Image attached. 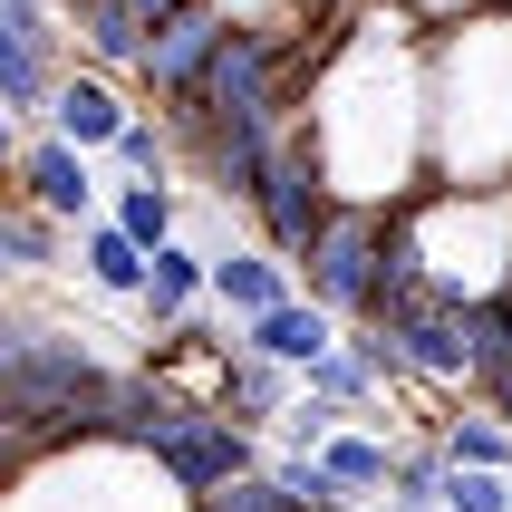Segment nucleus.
<instances>
[{"label":"nucleus","instance_id":"obj_25","mask_svg":"<svg viewBox=\"0 0 512 512\" xmlns=\"http://www.w3.org/2000/svg\"><path fill=\"white\" fill-rule=\"evenodd\" d=\"M445 512H512V474H493V464H445Z\"/></svg>","mask_w":512,"mask_h":512},{"label":"nucleus","instance_id":"obj_12","mask_svg":"<svg viewBox=\"0 0 512 512\" xmlns=\"http://www.w3.org/2000/svg\"><path fill=\"white\" fill-rule=\"evenodd\" d=\"M319 464H329V484H339L348 503H377V512H387V484H397V435L339 416V426L319 435Z\"/></svg>","mask_w":512,"mask_h":512},{"label":"nucleus","instance_id":"obj_29","mask_svg":"<svg viewBox=\"0 0 512 512\" xmlns=\"http://www.w3.org/2000/svg\"><path fill=\"white\" fill-rule=\"evenodd\" d=\"M0 203H10V184H0Z\"/></svg>","mask_w":512,"mask_h":512},{"label":"nucleus","instance_id":"obj_13","mask_svg":"<svg viewBox=\"0 0 512 512\" xmlns=\"http://www.w3.org/2000/svg\"><path fill=\"white\" fill-rule=\"evenodd\" d=\"M290 397H300V368H281V358H252V348H232L223 387H213V406H223L232 426H252V435L281 426V406H290Z\"/></svg>","mask_w":512,"mask_h":512},{"label":"nucleus","instance_id":"obj_2","mask_svg":"<svg viewBox=\"0 0 512 512\" xmlns=\"http://www.w3.org/2000/svg\"><path fill=\"white\" fill-rule=\"evenodd\" d=\"M426 184H512V0L426 29Z\"/></svg>","mask_w":512,"mask_h":512},{"label":"nucleus","instance_id":"obj_6","mask_svg":"<svg viewBox=\"0 0 512 512\" xmlns=\"http://www.w3.org/2000/svg\"><path fill=\"white\" fill-rule=\"evenodd\" d=\"M377 261H387V213H377V203H339L329 232L300 252V290L348 329V319H368V300H377Z\"/></svg>","mask_w":512,"mask_h":512},{"label":"nucleus","instance_id":"obj_16","mask_svg":"<svg viewBox=\"0 0 512 512\" xmlns=\"http://www.w3.org/2000/svg\"><path fill=\"white\" fill-rule=\"evenodd\" d=\"M145 242H126V232L107 223V213H87L78 223V271H87V290H97V300H116V310H136L145 300Z\"/></svg>","mask_w":512,"mask_h":512},{"label":"nucleus","instance_id":"obj_8","mask_svg":"<svg viewBox=\"0 0 512 512\" xmlns=\"http://www.w3.org/2000/svg\"><path fill=\"white\" fill-rule=\"evenodd\" d=\"M10 194L39 203L49 223L78 232L87 213H97V174H87V145H68L58 126H39V136H20V155H10Z\"/></svg>","mask_w":512,"mask_h":512},{"label":"nucleus","instance_id":"obj_3","mask_svg":"<svg viewBox=\"0 0 512 512\" xmlns=\"http://www.w3.org/2000/svg\"><path fill=\"white\" fill-rule=\"evenodd\" d=\"M397 223L445 310L512 290V184H426L397 203Z\"/></svg>","mask_w":512,"mask_h":512},{"label":"nucleus","instance_id":"obj_26","mask_svg":"<svg viewBox=\"0 0 512 512\" xmlns=\"http://www.w3.org/2000/svg\"><path fill=\"white\" fill-rule=\"evenodd\" d=\"M397 10H416L426 29H445V20H464V10H484V0H397Z\"/></svg>","mask_w":512,"mask_h":512},{"label":"nucleus","instance_id":"obj_22","mask_svg":"<svg viewBox=\"0 0 512 512\" xmlns=\"http://www.w3.org/2000/svg\"><path fill=\"white\" fill-rule=\"evenodd\" d=\"M455 464H493V474H512V426L493 416L484 397H455V416H445V435H435Z\"/></svg>","mask_w":512,"mask_h":512},{"label":"nucleus","instance_id":"obj_10","mask_svg":"<svg viewBox=\"0 0 512 512\" xmlns=\"http://www.w3.org/2000/svg\"><path fill=\"white\" fill-rule=\"evenodd\" d=\"M145 39H155V20H145L136 0H68V58H78V68L136 78V68H145Z\"/></svg>","mask_w":512,"mask_h":512},{"label":"nucleus","instance_id":"obj_15","mask_svg":"<svg viewBox=\"0 0 512 512\" xmlns=\"http://www.w3.org/2000/svg\"><path fill=\"white\" fill-rule=\"evenodd\" d=\"M58 68H68V49H49V39H29V29L0 20V107L20 116V126H39V116H49Z\"/></svg>","mask_w":512,"mask_h":512},{"label":"nucleus","instance_id":"obj_9","mask_svg":"<svg viewBox=\"0 0 512 512\" xmlns=\"http://www.w3.org/2000/svg\"><path fill=\"white\" fill-rule=\"evenodd\" d=\"M136 78H107V68H58V97L39 126H58L68 145H87V155H107L116 136H126V116H136Z\"/></svg>","mask_w":512,"mask_h":512},{"label":"nucleus","instance_id":"obj_5","mask_svg":"<svg viewBox=\"0 0 512 512\" xmlns=\"http://www.w3.org/2000/svg\"><path fill=\"white\" fill-rule=\"evenodd\" d=\"M329 213H339V184H329V165H319L310 126L290 116L281 145H271V165H261V184H252V223H261V242H271L281 261H300L319 232H329Z\"/></svg>","mask_w":512,"mask_h":512},{"label":"nucleus","instance_id":"obj_4","mask_svg":"<svg viewBox=\"0 0 512 512\" xmlns=\"http://www.w3.org/2000/svg\"><path fill=\"white\" fill-rule=\"evenodd\" d=\"M136 455H155V464H165V484H174V493H213V484H232V474L271 464V435L232 426L223 406H203V397H174L165 416L145 426V445H136Z\"/></svg>","mask_w":512,"mask_h":512},{"label":"nucleus","instance_id":"obj_23","mask_svg":"<svg viewBox=\"0 0 512 512\" xmlns=\"http://www.w3.org/2000/svg\"><path fill=\"white\" fill-rule=\"evenodd\" d=\"M445 445H397V484H387V512H445Z\"/></svg>","mask_w":512,"mask_h":512},{"label":"nucleus","instance_id":"obj_24","mask_svg":"<svg viewBox=\"0 0 512 512\" xmlns=\"http://www.w3.org/2000/svg\"><path fill=\"white\" fill-rule=\"evenodd\" d=\"M184 512H310V503H300L271 464H252V474H232V484H213V493H184Z\"/></svg>","mask_w":512,"mask_h":512},{"label":"nucleus","instance_id":"obj_18","mask_svg":"<svg viewBox=\"0 0 512 512\" xmlns=\"http://www.w3.org/2000/svg\"><path fill=\"white\" fill-rule=\"evenodd\" d=\"M78 252V232L68 223H49V213H39V203H0V271H10V281H49L58 261Z\"/></svg>","mask_w":512,"mask_h":512},{"label":"nucleus","instance_id":"obj_17","mask_svg":"<svg viewBox=\"0 0 512 512\" xmlns=\"http://www.w3.org/2000/svg\"><path fill=\"white\" fill-rule=\"evenodd\" d=\"M203 300H213V261H203V252L165 242V252L145 261V300H136V319H145V329H174V319H194Z\"/></svg>","mask_w":512,"mask_h":512},{"label":"nucleus","instance_id":"obj_21","mask_svg":"<svg viewBox=\"0 0 512 512\" xmlns=\"http://www.w3.org/2000/svg\"><path fill=\"white\" fill-rule=\"evenodd\" d=\"M107 165H116V174H136V184H184V155H174L165 107H136V116H126V136L107 145Z\"/></svg>","mask_w":512,"mask_h":512},{"label":"nucleus","instance_id":"obj_19","mask_svg":"<svg viewBox=\"0 0 512 512\" xmlns=\"http://www.w3.org/2000/svg\"><path fill=\"white\" fill-rule=\"evenodd\" d=\"M300 387H310V397H329V406H339V416H377V406H387V397H406V387H387V377H377L368 358L348 348V329H339V339H329V348H319L310 368H300Z\"/></svg>","mask_w":512,"mask_h":512},{"label":"nucleus","instance_id":"obj_14","mask_svg":"<svg viewBox=\"0 0 512 512\" xmlns=\"http://www.w3.org/2000/svg\"><path fill=\"white\" fill-rule=\"evenodd\" d=\"M339 339V319L319 310L310 290H290L281 310H261V319H242V348H252V358H281V368H310L319 348Z\"/></svg>","mask_w":512,"mask_h":512},{"label":"nucleus","instance_id":"obj_27","mask_svg":"<svg viewBox=\"0 0 512 512\" xmlns=\"http://www.w3.org/2000/svg\"><path fill=\"white\" fill-rule=\"evenodd\" d=\"M10 155H20V116L0 107V184H10Z\"/></svg>","mask_w":512,"mask_h":512},{"label":"nucleus","instance_id":"obj_11","mask_svg":"<svg viewBox=\"0 0 512 512\" xmlns=\"http://www.w3.org/2000/svg\"><path fill=\"white\" fill-rule=\"evenodd\" d=\"M290 290H300V261H281L271 242H232V252H213V310L242 329V319L281 310Z\"/></svg>","mask_w":512,"mask_h":512},{"label":"nucleus","instance_id":"obj_28","mask_svg":"<svg viewBox=\"0 0 512 512\" xmlns=\"http://www.w3.org/2000/svg\"><path fill=\"white\" fill-rule=\"evenodd\" d=\"M145 20H174V10H194V0H136Z\"/></svg>","mask_w":512,"mask_h":512},{"label":"nucleus","instance_id":"obj_30","mask_svg":"<svg viewBox=\"0 0 512 512\" xmlns=\"http://www.w3.org/2000/svg\"><path fill=\"white\" fill-rule=\"evenodd\" d=\"M0 319H10V310H0Z\"/></svg>","mask_w":512,"mask_h":512},{"label":"nucleus","instance_id":"obj_20","mask_svg":"<svg viewBox=\"0 0 512 512\" xmlns=\"http://www.w3.org/2000/svg\"><path fill=\"white\" fill-rule=\"evenodd\" d=\"M107 223L126 232V242H145V252H165V242H184V184H136V174H116Z\"/></svg>","mask_w":512,"mask_h":512},{"label":"nucleus","instance_id":"obj_7","mask_svg":"<svg viewBox=\"0 0 512 512\" xmlns=\"http://www.w3.org/2000/svg\"><path fill=\"white\" fill-rule=\"evenodd\" d=\"M223 29H232L223 0H194V10L155 20V39H145V68H136V97H145V107H165V97L203 87V68H213V49H223Z\"/></svg>","mask_w":512,"mask_h":512},{"label":"nucleus","instance_id":"obj_1","mask_svg":"<svg viewBox=\"0 0 512 512\" xmlns=\"http://www.w3.org/2000/svg\"><path fill=\"white\" fill-rule=\"evenodd\" d=\"M300 126H310L339 203L387 213V203L426 194V20L397 10V0H368L319 49Z\"/></svg>","mask_w":512,"mask_h":512}]
</instances>
